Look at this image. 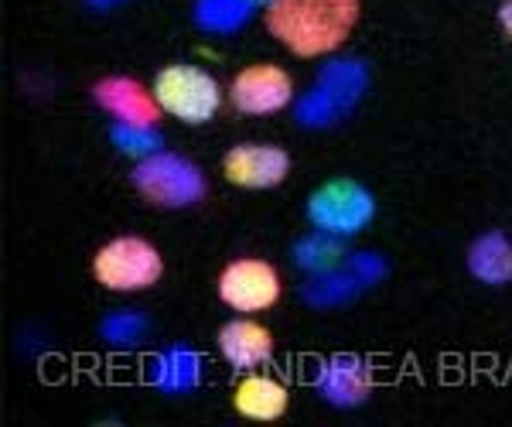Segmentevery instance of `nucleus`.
I'll use <instances>...</instances> for the list:
<instances>
[{
    "instance_id": "nucleus-21",
    "label": "nucleus",
    "mask_w": 512,
    "mask_h": 427,
    "mask_svg": "<svg viewBox=\"0 0 512 427\" xmlns=\"http://www.w3.org/2000/svg\"><path fill=\"white\" fill-rule=\"evenodd\" d=\"M338 117H345V113L338 110L332 96H328L325 89H318V86L308 89V93H304L301 100L294 103V120L301 123V127H308V130L332 127Z\"/></svg>"
},
{
    "instance_id": "nucleus-19",
    "label": "nucleus",
    "mask_w": 512,
    "mask_h": 427,
    "mask_svg": "<svg viewBox=\"0 0 512 427\" xmlns=\"http://www.w3.org/2000/svg\"><path fill=\"white\" fill-rule=\"evenodd\" d=\"M110 141L120 154H130V158H151V154L161 151L164 137L158 127H144V123H113L110 127Z\"/></svg>"
},
{
    "instance_id": "nucleus-13",
    "label": "nucleus",
    "mask_w": 512,
    "mask_h": 427,
    "mask_svg": "<svg viewBox=\"0 0 512 427\" xmlns=\"http://www.w3.org/2000/svg\"><path fill=\"white\" fill-rule=\"evenodd\" d=\"M315 86L325 89L342 113H352L369 89V69L359 59H332L321 65Z\"/></svg>"
},
{
    "instance_id": "nucleus-16",
    "label": "nucleus",
    "mask_w": 512,
    "mask_h": 427,
    "mask_svg": "<svg viewBox=\"0 0 512 427\" xmlns=\"http://www.w3.org/2000/svg\"><path fill=\"white\" fill-rule=\"evenodd\" d=\"M359 291H362V281L342 264L338 270L311 274V281L301 287V298L308 301L311 308H335V305H349V301H355Z\"/></svg>"
},
{
    "instance_id": "nucleus-11",
    "label": "nucleus",
    "mask_w": 512,
    "mask_h": 427,
    "mask_svg": "<svg viewBox=\"0 0 512 427\" xmlns=\"http://www.w3.org/2000/svg\"><path fill=\"white\" fill-rule=\"evenodd\" d=\"M219 352L233 369H250L263 366L274 352V335L267 332L263 325L246 322V318H236V322H226L219 332Z\"/></svg>"
},
{
    "instance_id": "nucleus-8",
    "label": "nucleus",
    "mask_w": 512,
    "mask_h": 427,
    "mask_svg": "<svg viewBox=\"0 0 512 427\" xmlns=\"http://www.w3.org/2000/svg\"><path fill=\"white\" fill-rule=\"evenodd\" d=\"M222 171L239 188H277L291 171V158L277 144H239L226 154Z\"/></svg>"
},
{
    "instance_id": "nucleus-18",
    "label": "nucleus",
    "mask_w": 512,
    "mask_h": 427,
    "mask_svg": "<svg viewBox=\"0 0 512 427\" xmlns=\"http://www.w3.org/2000/svg\"><path fill=\"white\" fill-rule=\"evenodd\" d=\"M253 0H195V24L209 35H233L253 18Z\"/></svg>"
},
{
    "instance_id": "nucleus-2",
    "label": "nucleus",
    "mask_w": 512,
    "mask_h": 427,
    "mask_svg": "<svg viewBox=\"0 0 512 427\" xmlns=\"http://www.w3.org/2000/svg\"><path fill=\"white\" fill-rule=\"evenodd\" d=\"M130 182L147 202L161 205V209H188V205L205 199L202 168L171 151H158L140 161Z\"/></svg>"
},
{
    "instance_id": "nucleus-4",
    "label": "nucleus",
    "mask_w": 512,
    "mask_h": 427,
    "mask_svg": "<svg viewBox=\"0 0 512 427\" xmlns=\"http://www.w3.org/2000/svg\"><path fill=\"white\" fill-rule=\"evenodd\" d=\"M93 274L110 291H144L161 281L164 260L140 236H117L93 257Z\"/></svg>"
},
{
    "instance_id": "nucleus-3",
    "label": "nucleus",
    "mask_w": 512,
    "mask_h": 427,
    "mask_svg": "<svg viewBox=\"0 0 512 427\" xmlns=\"http://www.w3.org/2000/svg\"><path fill=\"white\" fill-rule=\"evenodd\" d=\"M161 110L185 123H209L222 106L219 82L198 65H164L154 79Z\"/></svg>"
},
{
    "instance_id": "nucleus-24",
    "label": "nucleus",
    "mask_w": 512,
    "mask_h": 427,
    "mask_svg": "<svg viewBox=\"0 0 512 427\" xmlns=\"http://www.w3.org/2000/svg\"><path fill=\"white\" fill-rule=\"evenodd\" d=\"M93 11H110V7H117V4H123V0H86Z\"/></svg>"
},
{
    "instance_id": "nucleus-20",
    "label": "nucleus",
    "mask_w": 512,
    "mask_h": 427,
    "mask_svg": "<svg viewBox=\"0 0 512 427\" xmlns=\"http://www.w3.org/2000/svg\"><path fill=\"white\" fill-rule=\"evenodd\" d=\"M99 335H103V342H110L113 349H130L137 346L140 339L147 335V318L144 311H110V315L99 322Z\"/></svg>"
},
{
    "instance_id": "nucleus-12",
    "label": "nucleus",
    "mask_w": 512,
    "mask_h": 427,
    "mask_svg": "<svg viewBox=\"0 0 512 427\" xmlns=\"http://www.w3.org/2000/svg\"><path fill=\"white\" fill-rule=\"evenodd\" d=\"M147 380L164 393H188L202 380V356L188 346H171L151 359Z\"/></svg>"
},
{
    "instance_id": "nucleus-9",
    "label": "nucleus",
    "mask_w": 512,
    "mask_h": 427,
    "mask_svg": "<svg viewBox=\"0 0 512 427\" xmlns=\"http://www.w3.org/2000/svg\"><path fill=\"white\" fill-rule=\"evenodd\" d=\"M318 393L332 407H362L373 393V373L359 356H332L318 369Z\"/></svg>"
},
{
    "instance_id": "nucleus-25",
    "label": "nucleus",
    "mask_w": 512,
    "mask_h": 427,
    "mask_svg": "<svg viewBox=\"0 0 512 427\" xmlns=\"http://www.w3.org/2000/svg\"><path fill=\"white\" fill-rule=\"evenodd\" d=\"M253 4H267V7H270V4H274V0H253Z\"/></svg>"
},
{
    "instance_id": "nucleus-22",
    "label": "nucleus",
    "mask_w": 512,
    "mask_h": 427,
    "mask_svg": "<svg viewBox=\"0 0 512 427\" xmlns=\"http://www.w3.org/2000/svg\"><path fill=\"white\" fill-rule=\"evenodd\" d=\"M345 267L359 277L362 287H373L386 277V260L379 257V253H349V257H345Z\"/></svg>"
},
{
    "instance_id": "nucleus-10",
    "label": "nucleus",
    "mask_w": 512,
    "mask_h": 427,
    "mask_svg": "<svg viewBox=\"0 0 512 427\" xmlns=\"http://www.w3.org/2000/svg\"><path fill=\"white\" fill-rule=\"evenodd\" d=\"M96 103L106 113H113L120 123H144V127H158L161 120V103L151 89H144L137 79L127 76H110L103 82H96L93 89Z\"/></svg>"
},
{
    "instance_id": "nucleus-15",
    "label": "nucleus",
    "mask_w": 512,
    "mask_h": 427,
    "mask_svg": "<svg viewBox=\"0 0 512 427\" xmlns=\"http://www.w3.org/2000/svg\"><path fill=\"white\" fill-rule=\"evenodd\" d=\"M233 407L250 421H277L287 410V387L274 376H246L233 393Z\"/></svg>"
},
{
    "instance_id": "nucleus-14",
    "label": "nucleus",
    "mask_w": 512,
    "mask_h": 427,
    "mask_svg": "<svg viewBox=\"0 0 512 427\" xmlns=\"http://www.w3.org/2000/svg\"><path fill=\"white\" fill-rule=\"evenodd\" d=\"M468 270L472 277H478L482 284L502 287L512 284V243L506 233L492 229V233H482L468 250Z\"/></svg>"
},
{
    "instance_id": "nucleus-17",
    "label": "nucleus",
    "mask_w": 512,
    "mask_h": 427,
    "mask_svg": "<svg viewBox=\"0 0 512 427\" xmlns=\"http://www.w3.org/2000/svg\"><path fill=\"white\" fill-rule=\"evenodd\" d=\"M345 236H335V233H325V229H315L311 236L294 243V264L308 274H325V270H338L349 257L345 250Z\"/></svg>"
},
{
    "instance_id": "nucleus-23",
    "label": "nucleus",
    "mask_w": 512,
    "mask_h": 427,
    "mask_svg": "<svg viewBox=\"0 0 512 427\" xmlns=\"http://www.w3.org/2000/svg\"><path fill=\"white\" fill-rule=\"evenodd\" d=\"M499 21H502V28H506V35L512 38V0H502V7H499Z\"/></svg>"
},
{
    "instance_id": "nucleus-1",
    "label": "nucleus",
    "mask_w": 512,
    "mask_h": 427,
    "mask_svg": "<svg viewBox=\"0 0 512 427\" xmlns=\"http://www.w3.org/2000/svg\"><path fill=\"white\" fill-rule=\"evenodd\" d=\"M359 21V0H274L267 7V28L294 55L315 59L335 52Z\"/></svg>"
},
{
    "instance_id": "nucleus-6",
    "label": "nucleus",
    "mask_w": 512,
    "mask_h": 427,
    "mask_svg": "<svg viewBox=\"0 0 512 427\" xmlns=\"http://www.w3.org/2000/svg\"><path fill=\"white\" fill-rule=\"evenodd\" d=\"M219 298L236 311H267L280 298V277L267 260H233L219 277Z\"/></svg>"
},
{
    "instance_id": "nucleus-5",
    "label": "nucleus",
    "mask_w": 512,
    "mask_h": 427,
    "mask_svg": "<svg viewBox=\"0 0 512 427\" xmlns=\"http://www.w3.org/2000/svg\"><path fill=\"white\" fill-rule=\"evenodd\" d=\"M308 219L311 226L325 229V233L355 236L376 219V199L366 185L335 178L308 199Z\"/></svg>"
},
{
    "instance_id": "nucleus-7",
    "label": "nucleus",
    "mask_w": 512,
    "mask_h": 427,
    "mask_svg": "<svg viewBox=\"0 0 512 427\" xmlns=\"http://www.w3.org/2000/svg\"><path fill=\"white\" fill-rule=\"evenodd\" d=\"M233 103L239 113L250 117H267V113L284 110L294 100V82L280 65H250L233 79Z\"/></svg>"
}]
</instances>
